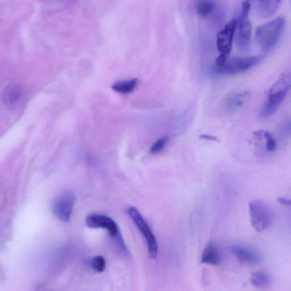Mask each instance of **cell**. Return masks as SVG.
Returning <instances> with one entry per match:
<instances>
[{
	"label": "cell",
	"mask_w": 291,
	"mask_h": 291,
	"mask_svg": "<svg viewBox=\"0 0 291 291\" xmlns=\"http://www.w3.org/2000/svg\"><path fill=\"white\" fill-rule=\"evenodd\" d=\"M291 86V76L289 73L282 75L272 88L269 93L268 100L262 107L259 116L266 119L273 116L284 103Z\"/></svg>",
	"instance_id": "1"
},
{
	"label": "cell",
	"mask_w": 291,
	"mask_h": 291,
	"mask_svg": "<svg viewBox=\"0 0 291 291\" xmlns=\"http://www.w3.org/2000/svg\"><path fill=\"white\" fill-rule=\"evenodd\" d=\"M286 25V19L279 17L258 27L256 39L259 45L265 51H269L276 45Z\"/></svg>",
	"instance_id": "2"
},
{
	"label": "cell",
	"mask_w": 291,
	"mask_h": 291,
	"mask_svg": "<svg viewBox=\"0 0 291 291\" xmlns=\"http://www.w3.org/2000/svg\"><path fill=\"white\" fill-rule=\"evenodd\" d=\"M264 59V55L250 56V57H233L228 58L224 64L213 68V74L225 76L236 75L252 69Z\"/></svg>",
	"instance_id": "3"
},
{
	"label": "cell",
	"mask_w": 291,
	"mask_h": 291,
	"mask_svg": "<svg viewBox=\"0 0 291 291\" xmlns=\"http://www.w3.org/2000/svg\"><path fill=\"white\" fill-rule=\"evenodd\" d=\"M249 210L252 225L257 232H264L272 225V209L265 201L256 200L250 202Z\"/></svg>",
	"instance_id": "4"
},
{
	"label": "cell",
	"mask_w": 291,
	"mask_h": 291,
	"mask_svg": "<svg viewBox=\"0 0 291 291\" xmlns=\"http://www.w3.org/2000/svg\"><path fill=\"white\" fill-rule=\"evenodd\" d=\"M236 19H232L222 29L217 35V47L220 55L216 59V67L224 64L229 58L232 49L234 31L236 27Z\"/></svg>",
	"instance_id": "5"
},
{
	"label": "cell",
	"mask_w": 291,
	"mask_h": 291,
	"mask_svg": "<svg viewBox=\"0 0 291 291\" xmlns=\"http://www.w3.org/2000/svg\"><path fill=\"white\" fill-rule=\"evenodd\" d=\"M128 213L146 241L149 257L154 260L158 252V246L154 234L138 209L132 207L129 208Z\"/></svg>",
	"instance_id": "6"
},
{
	"label": "cell",
	"mask_w": 291,
	"mask_h": 291,
	"mask_svg": "<svg viewBox=\"0 0 291 291\" xmlns=\"http://www.w3.org/2000/svg\"><path fill=\"white\" fill-rule=\"evenodd\" d=\"M75 201V194L70 191L63 193L56 197L52 207V212L56 217L62 222H69Z\"/></svg>",
	"instance_id": "7"
},
{
	"label": "cell",
	"mask_w": 291,
	"mask_h": 291,
	"mask_svg": "<svg viewBox=\"0 0 291 291\" xmlns=\"http://www.w3.org/2000/svg\"><path fill=\"white\" fill-rule=\"evenodd\" d=\"M237 23L234 31V39L238 49L246 52L250 50L251 44L252 26L248 17L240 15L236 19Z\"/></svg>",
	"instance_id": "8"
},
{
	"label": "cell",
	"mask_w": 291,
	"mask_h": 291,
	"mask_svg": "<svg viewBox=\"0 0 291 291\" xmlns=\"http://www.w3.org/2000/svg\"><path fill=\"white\" fill-rule=\"evenodd\" d=\"M86 224L91 228H102L108 230L111 237H117L120 234L116 222L106 215L92 214L86 219Z\"/></svg>",
	"instance_id": "9"
},
{
	"label": "cell",
	"mask_w": 291,
	"mask_h": 291,
	"mask_svg": "<svg viewBox=\"0 0 291 291\" xmlns=\"http://www.w3.org/2000/svg\"><path fill=\"white\" fill-rule=\"evenodd\" d=\"M234 256L241 264L257 265L262 261L261 255L255 250L242 245H234L231 249Z\"/></svg>",
	"instance_id": "10"
},
{
	"label": "cell",
	"mask_w": 291,
	"mask_h": 291,
	"mask_svg": "<svg viewBox=\"0 0 291 291\" xmlns=\"http://www.w3.org/2000/svg\"><path fill=\"white\" fill-rule=\"evenodd\" d=\"M222 261L221 254L217 246L213 242H209L205 246L201 254V264L217 266L219 265Z\"/></svg>",
	"instance_id": "11"
},
{
	"label": "cell",
	"mask_w": 291,
	"mask_h": 291,
	"mask_svg": "<svg viewBox=\"0 0 291 291\" xmlns=\"http://www.w3.org/2000/svg\"><path fill=\"white\" fill-rule=\"evenodd\" d=\"M282 0H258L257 13L262 18L272 17L277 13Z\"/></svg>",
	"instance_id": "12"
},
{
	"label": "cell",
	"mask_w": 291,
	"mask_h": 291,
	"mask_svg": "<svg viewBox=\"0 0 291 291\" xmlns=\"http://www.w3.org/2000/svg\"><path fill=\"white\" fill-rule=\"evenodd\" d=\"M249 95L247 91L236 93L230 96L226 103V111L232 113L238 110L244 103L245 100Z\"/></svg>",
	"instance_id": "13"
},
{
	"label": "cell",
	"mask_w": 291,
	"mask_h": 291,
	"mask_svg": "<svg viewBox=\"0 0 291 291\" xmlns=\"http://www.w3.org/2000/svg\"><path fill=\"white\" fill-rule=\"evenodd\" d=\"M22 92L21 89L15 86H8L4 92V103L7 106H14L17 104L21 98Z\"/></svg>",
	"instance_id": "14"
},
{
	"label": "cell",
	"mask_w": 291,
	"mask_h": 291,
	"mask_svg": "<svg viewBox=\"0 0 291 291\" xmlns=\"http://www.w3.org/2000/svg\"><path fill=\"white\" fill-rule=\"evenodd\" d=\"M216 7L215 0H197L196 5V13L200 18L208 17Z\"/></svg>",
	"instance_id": "15"
},
{
	"label": "cell",
	"mask_w": 291,
	"mask_h": 291,
	"mask_svg": "<svg viewBox=\"0 0 291 291\" xmlns=\"http://www.w3.org/2000/svg\"><path fill=\"white\" fill-rule=\"evenodd\" d=\"M272 282V278L270 275L262 271L253 273L250 278L251 284L258 288H268Z\"/></svg>",
	"instance_id": "16"
},
{
	"label": "cell",
	"mask_w": 291,
	"mask_h": 291,
	"mask_svg": "<svg viewBox=\"0 0 291 291\" xmlns=\"http://www.w3.org/2000/svg\"><path fill=\"white\" fill-rule=\"evenodd\" d=\"M138 82L139 80L137 79L120 81L113 84L112 88L113 90L117 93L123 94H129L135 90Z\"/></svg>",
	"instance_id": "17"
},
{
	"label": "cell",
	"mask_w": 291,
	"mask_h": 291,
	"mask_svg": "<svg viewBox=\"0 0 291 291\" xmlns=\"http://www.w3.org/2000/svg\"><path fill=\"white\" fill-rule=\"evenodd\" d=\"M263 137H265L266 140L267 150L270 152H276L277 149V143L272 133L268 131H264Z\"/></svg>",
	"instance_id": "18"
},
{
	"label": "cell",
	"mask_w": 291,
	"mask_h": 291,
	"mask_svg": "<svg viewBox=\"0 0 291 291\" xmlns=\"http://www.w3.org/2000/svg\"><path fill=\"white\" fill-rule=\"evenodd\" d=\"M91 265L95 272L102 273L106 269V261L102 256H96L92 259Z\"/></svg>",
	"instance_id": "19"
},
{
	"label": "cell",
	"mask_w": 291,
	"mask_h": 291,
	"mask_svg": "<svg viewBox=\"0 0 291 291\" xmlns=\"http://www.w3.org/2000/svg\"><path fill=\"white\" fill-rule=\"evenodd\" d=\"M169 138L168 137H164L163 138L157 140L156 142L152 145L150 149L151 153H157L160 152L165 146L168 142Z\"/></svg>",
	"instance_id": "20"
},
{
	"label": "cell",
	"mask_w": 291,
	"mask_h": 291,
	"mask_svg": "<svg viewBox=\"0 0 291 291\" xmlns=\"http://www.w3.org/2000/svg\"><path fill=\"white\" fill-rule=\"evenodd\" d=\"M250 7H251V4H250L248 0H246V1L242 3L241 15L244 16V17H248Z\"/></svg>",
	"instance_id": "21"
},
{
	"label": "cell",
	"mask_w": 291,
	"mask_h": 291,
	"mask_svg": "<svg viewBox=\"0 0 291 291\" xmlns=\"http://www.w3.org/2000/svg\"><path fill=\"white\" fill-rule=\"evenodd\" d=\"M200 139H201V140H207V141H212V142H215V143H220V142L219 139H218L217 138V137H216V136H212V135H206V134L201 135L200 136Z\"/></svg>",
	"instance_id": "22"
},
{
	"label": "cell",
	"mask_w": 291,
	"mask_h": 291,
	"mask_svg": "<svg viewBox=\"0 0 291 291\" xmlns=\"http://www.w3.org/2000/svg\"><path fill=\"white\" fill-rule=\"evenodd\" d=\"M278 201L281 204L288 206V207H290L291 206V200L287 199V198L282 197H278Z\"/></svg>",
	"instance_id": "23"
},
{
	"label": "cell",
	"mask_w": 291,
	"mask_h": 291,
	"mask_svg": "<svg viewBox=\"0 0 291 291\" xmlns=\"http://www.w3.org/2000/svg\"><path fill=\"white\" fill-rule=\"evenodd\" d=\"M248 1H250V0H248Z\"/></svg>",
	"instance_id": "24"
}]
</instances>
